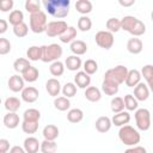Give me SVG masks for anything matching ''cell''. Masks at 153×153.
Wrapping results in <instances>:
<instances>
[{
    "instance_id": "6da1fadb",
    "label": "cell",
    "mask_w": 153,
    "mask_h": 153,
    "mask_svg": "<svg viewBox=\"0 0 153 153\" xmlns=\"http://www.w3.org/2000/svg\"><path fill=\"white\" fill-rule=\"evenodd\" d=\"M43 6L48 14H50L54 18L62 19L66 18L69 13L71 1L69 0H44Z\"/></svg>"
},
{
    "instance_id": "7a4b0ae2",
    "label": "cell",
    "mask_w": 153,
    "mask_h": 153,
    "mask_svg": "<svg viewBox=\"0 0 153 153\" xmlns=\"http://www.w3.org/2000/svg\"><path fill=\"white\" fill-rule=\"evenodd\" d=\"M121 29L129 32L133 37L142 36L146 32V25L134 16H126L121 19Z\"/></svg>"
},
{
    "instance_id": "3957f363",
    "label": "cell",
    "mask_w": 153,
    "mask_h": 153,
    "mask_svg": "<svg viewBox=\"0 0 153 153\" xmlns=\"http://www.w3.org/2000/svg\"><path fill=\"white\" fill-rule=\"evenodd\" d=\"M118 137L121 140V142L126 146H136L140 140H141V136H140V133L131 126L129 124H126L123 127H120V130H118Z\"/></svg>"
},
{
    "instance_id": "277c9868",
    "label": "cell",
    "mask_w": 153,
    "mask_h": 153,
    "mask_svg": "<svg viewBox=\"0 0 153 153\" xmlns=\"http://www.w3.org/2000/svg\"><path fill=\"white\" fill-rule=\"evenodd\" d=\"M42 57L41 61L44 63H51L55 61H59V59L62 56V47L57 43H51L49 45H42Z\"/></svg>"
},
{
    "instance_id": "5b68a950",
    "label": "cell",
    "mask_w": 153,
    "mask_h": 153,
    "mask_svg": "<svg viewBox=\"0 0 153 153\" xmlns=\"http://www.w3.org/2000/svg\"><path fill=\"white\" fill-rule=\"evenodd\" d=\"M127 73H128V68L123 65H118L114 68L108 69L104 74V79L109 80V81H112V82H115L116 85L120 86L121 84H124Z\"/></svg>"
},
{
    "instance_id": "8992f818",
    "label": "cell",
    "mask_w": 153,
    "mask_h": 153,
    "mask_svg": "<svg viewBox=\"0 0 153 153\" xmlns=\"http://www.w3.org/2000/svg\"><path fill=\"white\" fill-rule=\"evenodd\" d=\"M30 29L32 32L35 33H42L45 32V27L48 24V19H47V14L43 11H39L37 13L30 14Z\"/></svg>"
},
{
    "instance_id": "52a82bcc",
    "label": "cell",
    "mask_w": 153,
    "mask_h": 153,
    "mask_svg": "<svg viewBox=\"0 0 153 153\" xmlns=\"http://www.w3.org/2000/svg\"><path fill=\"white\" fill-rule=\"evenodd\" d=\"M135 122L137 129L146 131L151 128V112L148 109L142 108V109H136L135 110Z\"/></svg>"
},
{
    "instance_id": "ba28073f",
    "label": "cell",
    "mask_w": 153,
    "mask_h": 153,
    "mask_svg": "<svg viewBox=\"0 0 153 153\" xmlns=\"http://www.w3.org/2000/svg\"><path fill=\"white\" fill-rule=\"evenodd\" d=\"M68 27L65 20H53L47 24L45 33L48 37H60Z\"/></svg>"
},
{
    "instance_id": "9c48e42d",
    "label": "cell",
    "mask_w": 153,
    "mask_h": 153,
    "mask_svg": "<svg viewBox=\"0 0 153 153\" xmlns=\"http://www.w3.org/2000/svg\"><path fill=\"white\" fill-rule=\"evenodd\" d=\"M94 39H96V43L98 47L105 49V50H109L114 43H115V38H114V33L106 31V30H102V31H98L94 36Z\"/></svg>"
},
{
    "instance_id": "30bf717a",
    "label": "cell",
    "mask_w": 153,
    "mask_h": 153,
    "mask_svg": "<svg viewBox=\"0 0 153 153\" xmlns=\"http://www.w3.org/2000/svg\"><path fill=\"white\" fill-rule=\"evenodd\" d=\"M133 96L137 102H145L149 97V87L143 82H139L134 87V94Z\"/></svg>"
},
{
    "instance_id": "8fae6325",
    "label": "cell",
    "mask_w": 153,
    "mask_h": 153,
    "mask_svg": "<svg viewBox=\"0 0 153 153\" xmlns=\"http://www.w3.org/2000/svg\"><path fill=\"white\" fill-rule=\"evenodd\" d=\"M24 84H25V81L23 80L22 75H19V74H14V75L10 76V79H8V81H7L8 88H10L12 92H16V93L23 91V88L25 87Z\"/></svg>"
},
{
    "instance_id": "7c38bea8",
    "label": "cell",
    "mask_w": 153,
    "mask_h": 153,
    "mask_svg": "<svg viewBox=\"0 0 153 153\" xmlns=\"http://www.w3.org/2000/svg\"><path fill=\"white\" fill-rule=\"evenodd\" d=\"M38 96H39V92L33 86H26L22 91V99L25 103H35L38 99Z\"/></svg>"
},
{
    "instance_id": "4fadbf2b",
    "label": "cell",
    "mask_w": 153,
    "mask_h": 153,
    "mask_svg": "<svg viewBox=\"0 0 153 153\" xmlns=\"http://www.w3.org/2000/svg\"><path fill=\"white\" fill-rule=\"evenodd\" d=\"M74 84L76 87L79 88H87L91 84V76L88 74H86L84 71H79L76 72V74L74 75Z\"/></svg>"
},
{
    "instance_id": "5bb4252c",
    "label": "cell",
    "mask_w": 153,
    "mask_h": 153,
    "mask_svg": "<svg viewBox=\"0 0 153 153\" xmlns=\"http://www.w3.org/2000/svg\"><path fill=\"white\" fill-rule=\"evenodd\" d=\"M143 49V43L140 38L137 37H133V38H129L128 42H127V50L133 54V55H137L142 51Z\"/></svg>"
},
{
    "instance_id": "9a60e30c",
    "label": "cell",
    "mask_w": 153,
    "mask_h": 153,
    "mask_svg": "<svg viewBox=\"0 0 153 153\" xmlns=\"http://www.w3.org/2000/svg\"><path fill=\"white\" fill-rule=\"evenodd\" d=\"M65 68H67L68 71L71 72H78L81 66H82V61L79 56H75V55H71L68 56L66 60H65Z\"/></svg>"
},
{
    "instance_id": "2e32d148",
    "label": "cell",
    "mask_w": 153,
    "mask_h": 153,
    "mask_svg": "<svg viewBox=\"0 0 153 153\" xmlns=\"http://www.w3.org/2000/svg\"><path fill=\"white\" fill-rule=\"evenodd\" d=\"M139 82H141V74L137 69H128L124 84L128 87H135Z\"/></svg>"
},
{
    "instance_id": "e0dca14e",
    "label": "cell",
    "mask_w": 153,
    "mask_h": 153,
    "mask_svg": "<svg viewBox=\"0 0 153 153\" xmlns=\"http://www.w3.org/2000/svg\"><path fill=\"white\" fill-rule=\"evenodd\" d=\"M45 90L51 97H57L59 93L61 92V84L56 78H50L45 82Z\"/></svg>"
},
{
    "instance_id": "ac0fdd59",
    "label": "cell",
    "mask_w": 153,
    "mask_h": 153,
    "mask_svg": "<svg viewBox=\"0 0 153 153\" xmlns=\"http://www.w3.org/2000/svg\"><path fill=\"white\" fill-rule=\"evenodd\" d=\"M39 145L41 142L38 141V139H36L35 136H29L24 140L23 148L26 153H37L39 151Z\"/></svg>"
},
{
    "instance_id": "d6986e66",
    "label": "cell",
    "mask_w": 153,
    "mask_h": 153,
    "mask_svg": "<svg viewBox=\"0 0 153 153\" xmlns=\"http://www.w3.org/2000/svg\"><path fill=\"white\" fill-rule=\"evenodd\" d=\"M129 121H130V115L128 111H124V110L115 114L111 118V123L116 127H123V126L128 124Z\"/></svg>"
},
{
    "instance_id": "ffe728a7",
    "label": "cell",
    "mask_w": 153,
    "mask_h": 153,
    "mask_svg": "<svg viewBox=\"0 0 153 153\" xmlns=\"http://www.w3.org/2000/svg\"><path fill=\"white\" fill-rule=\"evenodd\" d=\"M6 128L8 129H14L19 126L20 123V118L18 116L17 112H7L5 116H4V120H2Z\"/></svg>"
},
{
    "instance_id": "44dd1931",
    "label": "cell",
    "mask_w": 153,
    "mask_h": 153,
    "mask_svg": "<svg viewBox=\"0 0 153 153\" xmlns=\"http://www.w3.org/2000/svg\"><path fill=\"white\" fill-rule=\"evenodd\" d=\"M69 49L73 53V55L75 56H80V55H84L86 51H87V44L81 41V39H74L71 45H69Z\"/></svg>"
},
{
    "instance_id": "7402d4cb",
    "label": "cell",
    "mask_w": 153,
    "mask_h": 153,
    "mask_svg": "<svg viewBox=\"0 0 153 153\" xmlns=\"http://www.w3.org/2000/svg\"><path fill=\"white\" fill-rule=\"evenodd\" d=\"M94 126H96V129L99 131V133H106L111 129V120L108 117V116H100L94 122Z\"/></svg>"
},
{
    "instance_id": "603a6c76",
    "label": "cell",
    "mask_w": 153,
    "mask_h": 153,
    "mask_svg": "<svg viewBox=\"0 0 153 153\" xmlns=\"http://www.w3.org/2000/svg\"><path fill=\"white\" fill-rule=\"evenodd\" d=\"M85 98L88 100V102H92V103H96V102H99L100 98H102V92L98 87L96 86H88L87 88H85V93H84Z\"/></svg>"
},
{
    "instance_id": "cb8c5ba5",
    "label": "cell",
    "mask_w": 153,
    "mask_h": 153,
    "mask_svg": "<svg viewBox=\"0 0 153 153\" xmlns=\"http://www.w3.org/2000/svg\"><path fill=\"white\" fill-rule=\"evenodd\" d=\"M59 128L54 124H48L43 128L42 135L44 137V140H49V141H55L59 137Z\"/></svg>"
},
{
    "instance_id": "d4e9b609",
    "label": "cell",
    "mask_w": 153,
    "mask_h": 153,
    "mask_svg": "<svg viewBox=\"0 0 153 153\" xmlns=\"http://www.w3.org/2000/svg\"><path fill=\"white\" fill-rule=\"evenodd\" d=\"M93 6H92V2L90 0H78L75 2V10L78 13L82 14V16H86L91 11H92Z\"/></svg>"
},
{
    "instance_id": "484cf974",
    "label": "cell",
    "mask_w": 153,
    "mask_h": 153,
    "mask_svg": "<svg viewBox=\"0 0 153 153\" xmlns=\"http://www.w3.org/2000/svg\"><path fill=\"white\" fill-rule=\"evenodd\" d=\"M4 105L8 112H17L19 110V108L22 106V102L17 97H8V98H6Z\"/></svg>"
},
{
    "instance_id": "4316f807",
    "label": "cell",
    "mask_w": 153,
    "mask_h": 153,
    "mask_svg": "<svg viewBox=\"0 0 153 153\" xmlns=\"http://www.w3.org/2000/svg\"><path fill=\"white\" fill-rule=\"evenodd\" d=\"M76 35H78V31L74 26H68L66 29V31L59 37V39L62 42V43H72L75 38H76Z\"/></svg>"
},
{
    "instance_id": "83f0119b",
    "label": "cell",
    "mask_w": 153,
    "mask_h": 153,
    "mask_svg": "<svg viewBox=\"0 0 153 153\" xmlns=\"http://www.w3.org/2000/svg\"><path fill=\"white\" fill-rule=\"evenodd\" d=\"M38 76H39V72H38V69H37L36 67H33V66H30V67L22 74L23 80L26 81V82H35V81L38 79Z\"/></svg>"
},
{
    "instance_id": "f1b7e54d",
    "label": "cell",
    "mask_w": 153,
    "mask_h": 153,
    "mask_svg": "<svg viewBox=\"0 0 153 153\" xmlns=\"http://www.w3.org/2000/svg\"><path fill=\"white\" fill-rule=\"evenodd\" d=\"M118 90H120V86L116 85L115 82L105 80V79L103 80V82H102V91L106 96H115V94H117Z\"/></svg>"
},
{
    "instance_id": "f546056e",
    "label": "cell",
    "mask_w": 153,
    "mask_h": 153,
    "mask_svg": "<svg viewBox=\"0 0 153 153\" xmlns=\"http://www.w3.org/2000/svg\"><path fill=\"white\" fill-rule=\"evenodd\" d=\"M82 118H84V111L81 109L74 108L67 112V120L71 123H79L82 121Z\"/></svg>"
},
{
    "instance_id": "4dcf8cb0",
    "label": "cell",
    "mask_w": 153,
    "mask_h": 153,
    "mask_svg": "<svg viewBox=\"0 0 153 153\" xmlns=\"http://www.w3.org/2000/svg\"><path fill=\"white\" fill-rule=\"evenodd\" d=\"M26 57L29 61H38L42 57V48L38 45H31L26 50Z\"/></svg>"
},
{
    "instance_id": "1f68e13d",
    "label": "cell",
    "mask_w": 153,
    "mask_h": 153,
    "mask_svg": "<svg viewBox=\"0 0 153 153\" xmlns=\"http://www.w3.org/2000/svg\"><path fill=\"white\" fill-rule=\"evenodd\" d=\"M39 118H41V112L33 108L26 109L23 114V121H26V122H38Z\"/></svg>"
},
{
    "instance_id": "d6a6232c",
    "label": "cell",
    "mask_w": 153,
    "mask_h": 153,
    "mask_svg": "<svg viewBox=\"0 0 153 153\" xmlns=\"http://www.w3.org/2000/svg\"><path fill=\"white\" fill-rule=\"evenodd\" d=\"M7 19H8V23L12 26H16V25H19L20 23H24V14L20 10H13L10 13Z\"/></svg>"
},
{
    "instance_id": "836d02e7",
    "label": "cell",
    "mask_w": 153,
    "mask_h": 153,
    "mask_svg": "<svg viewBox=\"0 0 153 153\" xmlns=\"http://www.w3.org/2000/svg\"><path fill=\"white\" fill-rule=\"evenodd\" d=\"M30 66H31L30 65V61L27 59H24V57H19V59H17L13 62V69L17 73H20V74H23Z\"/></svg>"
},
{
    "instance_id": "e575fe53",
    "label": "cell",
    "mask_w": 153,
    "mask_h": 153,
    "mask_svg": "<svg viewBox=\"0 0 153 153\" xmlns=\"http://www.w3.org/2000/svg\"><path fill=\"white\" fill-rule=\"evenodd\" d=\"M54 106H55V109L59 110V111H66V110L69 109L71 102H69L68 98H66V97H63V96L56 97V98L54 99Z\"/></svg>"
},
{
    "instance_id": "d590c367",
    "label": "cell",
    "mask_w": 153,
    "mask_h": 153,
    "mask_svg": "<svg viewBox=\"0 0 153 153\" xmlns=\"http://www.w3.org/2000/svg\"><path fill=\"white\" fill-rule=\"evenodd\" d=\"M123 103H124V108H126L128 111H135V110L137 109V106H139V102H137V100L134 98V96L130 94V93H128V94L124 96Z\"/></svg>"
},
{
    "instance_id": "8d00e7d4",
    "label": "cell",
    "mask_w": 153,
    "mask_h": 153,
    "mask_svg": "<svg viewBox=\"0 0 153 153\" xmlns=\"http://www.w3.org/2000/svg\"><path fill=\"white\" fill-rule=\"evenodd\" d=\"M49 72L53 76H61L65 73V65L61 61H55L50 63Z\"/></svg>"
},
{
    "instance_id": "74e56055",
    "label": "cell",
    "mask_w": 153,
    "mask_h": 153,
    "mask_svg": "<svg viewBox=\"0 0 153 153\" xmlns=\"http://www.w3.org/2000/svg\"><path fill=\"white\" fill-rule=\"evenodd\" d=\"M61 92L63 94V97L66 98H72L76 94V86L74 82H66L62 87H61Z\"/></svg>"
},
{
    "instance_id": "f35d334b",
    "label": "cell",
    "mask_w": 153,
    "mask_h": 153,
    "mask_svg": "<svg viewBox=\"0 0 153 153\" xmlns=\"http://www.w3.org/2000/svg\"><path fill=\"white\" fill-rule=\"evenodd\" d=\"M56 149H57V145L55 141L43 140L39 145V151L42 153H55Z\"/></svg>"
},
{
    "instance_id": "ab89813d",
    "label": "cell",
    "mask_w": 153,
    "mask_h": 153,
    "mask_svg": "<svg viewBox=\"0 0 153 153\" xmlns=\"http://www.w3.org/2000/svg\"><path fill=\"white\" fill-rule=\"evenodd\" d=\"M106 26V31L114 33V32H118L121 30V20L118 18H109L105 23Z\"/></svg>"
},
{
    "instance_id": "60d3db41",
    "label": "cell",
    "mask_w": 153,
    "mask_h": 153,
    "mask_svg": "<svg viewBox=\"0 0 153 153\" xmlns=\"http://www.w3.org/2000/svg\"><path fill=\"white\" fill-rule=\"evenodd\" d=\"M141 76H143V79L146 80V85L148 87L152 86V76H153V66L152 65H146L142 67L141 72H140Z\"/></svg>"
},
{
    "instance_id": "b9f144b4",
    "label": "cell",
    "mask_w": 153,
    "mask_h": 153,
    "mask_svg": "<svg viewBox=\"0 0 153 153\" xmlns=\"http://www.w3.org/2000/svg\"><path fill=\"white\" fill-rule=\"evenodd\" d=\"M91 27H92V20L87 16H81L78 19V29L80 31L86 32V31H90Z\"/></svg>"
},
{
    "instance_id": "7bdbcfd3",
    "label": "cell",
    "mask_w": 153,
    "mask_h": 153,
    "mask_svg": "<svg viewBox=\"0 0 153 153\" xmlns=\"http://www.w3.org/2000/svg\"><path fill=\"white\" fill-rule=\"evenodd\" d=\"M82 68H84V72H85L86 74L92 75V74H94V73L98 71V63H97L94 60L88 59V60H86V61L82 63Z\"/></svg>"
},
{
    "instance_id": "ee69618b",
    "label": "cell",
    "mask_w": 153,
    "mask_h": 153,
    "mask_svg": "<svg viewBox=\"0 0 153 153\" xmlns=\"http://www.w3.org/2000/svg\"><path fill=\"white\" fill-rule=\"evenodd\" d=\"M110 108H111V111L114 114H117V112H121L124 110V103H123V98L121 97H114L110 102Z\"/></svg>"
},
{
    "instance_id": "f6af8a7d",
    "label": "cell",
    "mask_w": 153,
    "mask_h": 153,
    "mask_svg": "<svg viewBox=\"0 0 153 153\" xmlns=\"http://www.w3.org/2000/svg\"><path fill=\"white\" fill-rule=\"evenodd\" d=\"M24 6H25V10L30 14H33V13H37V12L42 11L41 10V2L38 0H26Z\"/></svg>"
},
{
    "instance_id": "bcb514c9",
    "label": "cell",
    "mask_w": 153,
    "mask_h": 153,
    "mask_svg": "<svg viewBox=\"0 0 153 153\" xmlns=\"http://www.w3.org/2000/svg\"><path fill=\"white\" fill-rule=\"evenodd\" d=\"M22 129L25 134H35L38 130V122H22Z\"/></svg>"
},
{
    "instance_id": "7dc6e473",
    "label": "cell",
    "mask_w": 153,
    "mask_h": 153,
    "mask_svg": "<svg viewBox=\"0 0 153 153\" xmlns=\"http://www.w3.org/2000/svg\"><path fill=\"white\" fill-rule=\"evenodd\" d=\"M27 32H29V26L25 23H20L19 25L13 26V33H14V36H17L19 38L25 37L27 35Z\"/></svg>"
},
{
    "instance_id": "c3c4849f",
    "label": "cell",
    "mask_w": 153,
    "mask_h": 153,
    "mask_svg": "<svg viewBox=\"0 0 153 153\" xmlns=\"http://www.w3.org/2000/svg\"><path fill=\"white\" fill-rule=\"evenodd\" d=\"M11 51V42L7 38L0 37V55H7Z\"/></svg>"
},
{
    "instance_id": "681fc988",
    "label": "cell",
    "mask_w": 153,
    "mask_h": 153,
    "mask_svg": "<svg viewBox=\"0 0 153 153\" xmlns=\"http://www.w3.org/2000/svg\"><path fill=\"white\" fill-rule=\"evenodd\" d=\"M14 1L13 0H0V11L1 12H10L13 8Z\"/></svg>"
},
{
    "instance_id": "f907efd6",
    "label": "cell",
    "mask_w": 153,
    "mask_h": 153,
    "mask_svg": "<svg viewBox=\"0 0 153 153\" xmlns=\"http://www.w3.org/2000/svg\"><path fill=\"white\" fill-rule=\"evenodd\" d=\"M124 153H147V149L142 146H131L124 151Z\"/></svg>"
},
{
    "instance_id": "816d5d0a",
    "label": "cell",
    "mask_w": 153,
    "mask_h": 153,
    "mask_svg": "<svg viewBox=\"0 0 153 153\" xmlns=\"http://www.w3.org/2000/svg\"><path fill=\"white\" fill-rule=\"evenodd\" d=\"M10 141L7 139H0V152H6L8 153L10 151Z\"/></svg>"
},
{
    "instance_id": "f5cc1de1",
    "label": "cell",
    "mask_w": 153,
    "mask_h": 153,
    "mask_svg": "<svg viewBox=\"0 0 153 153\" xmlns=\"http://www.w3.org/2000/svg\"><path fill=\"white\" fill-rule=\"evenodd\" d=\"M8 29V22L5 19H0V35L5 33Z\"/></svg>"
},
{
    "instance_id": "db71d44e",
    "label": "cell",
    "mask_w": 153,
    "mask_h": 153,
    "mask_svg": "<svg viewBox=\"0 0 153 153\" xmlns=\"http://www.w3.org/2000/svg\"><path fill=\"white\" fill-rule=\"evenodd\" d=\"M8 153H26V152L24 151V148L22 146H13L10 148Z\"/></svg>"
},
{
    "instance_id": "11a10c76",
    "label": "cell",
    "mask_w": 153,
    "mask_h": 153,
    "mask_svg": "<svg viewBox=\"0 0 153 153\" xmlns=\"http://www.w3.org/2000/svg\"><path fill=\"white\" fill-rule=\"evenodd\" d=\"M118 4L121 6H123V7H129V6H131V5L135 4V0H120Z\"/></svg>"
},
{
    "instance_id": "9f6ffc18",
    "label": "cell",
    "mask_w": 153,
    "mask_h": 153,
    "mask_svg": "<svg viewBox=\"0 0 153 153\" xmlns=\"http://www.w3.org/2000/svg\"><path fill=\"white\" fill-rule=\"evenodd\" d=\"M0 105H1V98H0Z\"/></svg>"
},
{
    "instance_id": "6f0895ef",
    "label": "cell",
    "mask_w": 153,
    "mask_h": 153,
    "mask_svg": "<svg viewBox=\"0 0 153 153\" xmlns=\"http://www.w3.org/2000/svg\"><path fill=\"white\" fill-rule=\"evenodd\" d=\"M0 153H6V152H0Z\"/></svg>"
}]
</instances>
